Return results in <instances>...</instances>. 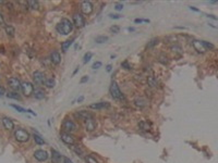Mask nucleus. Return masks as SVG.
Segmentation results:
<instances>
[{"label":"nucleus","instance_id":"79ce46f5","mask_svg":"<svg viewBox=\"0 0 218 163\" xmlns=\"http://www.w3.org/2000/svg\"><path fill=\"white\" fill-rule=\"evenodd\" d=\"M63 163H72L69 158H63Z\"/></svg>","mask_w":218,"mask_h":163},{"label":"nucleus","instance_id":"1a4fd4ad","mask_svg":"<svg viewBox=\"0 0 218 163\" xmlns=\"http://www.w3.org/2000/svg\"><path fill=\"white\" fill-rule=\"evenodd\" d=\"M62 127H63V130H66L67 133H71V132L75 130V128H76L75 124H74L71 120H68V118L63 121V123H62Z\"/></svg>","mask_w":218,"mask_h":163},{"label":"nucleus","instance_id":"9b49d317","mask_svg":"<svg viewBox=\"0 0 218 163\" xmlns=\"http://www.w3.org/2000/svg\"><path fill=\"white\" fill-rule=\"evenodd\" d=\"M60 137H61L62 141L64 143H67V145H70V146L74 145V138L69 134V133H61V134H60Z\"/></svg>","mask_w":218,"mask_h":163},{"label":"nucleus","instance_id":"423d86ee","mask_svg":"<svg viewBox=\"0 0 218 163\" xmlns=\"http://www.w3.org/2000/svg\"><path fill=\"white\" fill-rule=\"evenodd\" d=\"M8 84L13 90H17V91L21 89V85H22V83L20 82V79L17 77H10L8 79Z\"/></svg>","mask_w":218,"mask_h":163},{"label":"nucleus","instance_id":"393cba45","mask_svg":"<svg viewBox=\"0 0 218 163\" xmlns=\"http://www.w3.org/2000/svg\"><path fill=\"white\" fill-rule=\"evenodd\" d=\"M135 104L137 107H140V108H143V107H145L146 106V102H145V100L144 99H136L135 100Z\"/></svg>","mask_w":218,"mask_h":163},{"label":"nucleus","instance_id":"c03bdc74","mask_svg":"<svg viewBox=\"0 0 218 163\" xmlns=\"http://www.w3.org/2000/svg\"><path fill=\"white\" fill-rule=\"evenodd\" d=\"M88 81V77L87 76H85V77H83L82 79H81V83H85V82Z\"/></svg>","mask_w":218,"mask_h":163},{"label":"nucleus","instance_id":"4c0bfd02","mask_svg":"<svg viewBox=\"0 0 218 163\" xmlns=\"http://www.w3.org/2000/svg\"><path fill=\"white\" fill-rule=\"evenodd\" d=\"M140 127H142L143 130H148V127H149V126H148V125H146L144 122H141L140 123Z\"/></svg>","mask_w":218,"mask_h":163},{"label":"nucleus","instance_id":"2f4dec72","mask_svg":"<svg viewBox=\"0 0 218 163\" xmlns=\"http://www.w3.org/2000/svg\"><path fill=\"white\" fill-rule=\"evenodd\" d=\"M11 107H12L13 109H15L17 111H19V112H26V110L25 109H23L22 107L20 106H17V104H11Z\"/></svg>","mask_w":218,"mask_h":163},{"label":"nucleus","instance_id":"412c9836","mask_svg":"<svg viewBox=\"0 0 218 163\" xmlns=\"http://www.w3.org/2000/svg\"><path fill=\"white\" fill-rule=\"evenodd\" d=\"M147 83L151 87H156L157 86V79L154 77V76H149V77L147 78Z\"/></svg>","mask_w":218,"mask_h":163},{"label":"nucleus","instance_id":"bb28decb","mask_svg":"<svg viewBox=\"0 0 218 163\" xmlns=\"http://www.w3.org/2000/svg\"><path fill=\"white\" fill-rule=\"evenodd\" d=\"M45 85L48 87V88H51L55 86V79L54 78H49V79H46L45 81Z\"/></svg>","mask_w":218,"mask_h":163},{"label":"nucleus","instance_id":"20e7f679","mask_svg":"<svg viewBox=\"0 0 218 163\" xmlns=\"http://www.w3.org/2000/svg\"><path fill=\"white\" fill-rule=\"evenodd\" d=\"M21 90H22V93H23L24 96L29 97L32 94H34V86H33V84L29 83V82H24V83H22V85H21Z\"/></svg>","mask_w":218,"mask_h":163},{"label":"nucleus","instance_id":"0eeeda50","mask_svg":"<svg viewBox=\"0 0 218 163\" xmlns=\"http://www.w3.org/2000/svg\"><path fill=\"white\" fill-rule=\"evenodd\" d=\"M93 9H94L93 8V4L90 1H83L82 3H81V10L86 15H88V14H91L93 12Z\"/></svg>","mask_w":218,"mask_h":163},{"label":"nucleus","instance_id":"39448f33","mask_svg":"<svg viewBox=\"0 0 218 163\" xmlns=\"http://www.w3.org/2000/svg\"><path fill=\"white\" fill-rule=\"evenodd\" d=\"M34 158H35L37 161L43 162V161H46V160L48 159V153H47V151L39 149V150H36L34 152Z\"/></svg>","mask_w":218,"mask_h":163},{"label":"nucleus","instance_id":"de8ad7c7","mask_svg":"<svg viewBox=\"0 0 218 163\" xmlns=\"http://www.w3.org/2000/svg\"><path fill=\"white\" fill-rule=\"evenodd\" d=\"M107 71L109 72V71H111V65L109 64V65H107Z\"/></svg>","mask_w":218,"mask_h":163},{"label":"nucleus","instance_id":"9d476101","mask_svg":"<svg viewBox=\"0 0 218 163\" xmlns=\"http://www.w3.org/2000/svg\"><path fill=\"white\" fill-rule=\"evenodd\" d=\"M33 79L35 82V84H38V85H41V84H45V75L39 72V71H36L34 72L33 74Z\"/></svg>","mask_w":218,"mask_h":163},{"label":"nucleus","instance_id":"dca6fc26","mask_svg":"<svg viewBox=\"0 0 218 163\" xmlns=\"http://www.w3.org/2000/svg\"><path fill=\"white\" fill-rule=\"evenodd\" d=\"M2 124H4V128L8 130H12L14 128V123L12 122V120H10L9 118H2Z\"/></svg>","mask_w":218,"mask_h":163},{"label":"nucleus","instance_id":"a878e982","mask_svg":"<svg viewBox=\"0 0 218 163\" xmlns=\"http://www.w3.org/2000/svg\"><path fill=\"white\" fill-rule=\"evenodd\" d=\"M27 4H29V7H31V8L34 9V10H37V9L39 8V4H38L37 1H29Z\"/></svg>","mask_w":218,"mask_h":163},{"label":"nucleus","instance_id":"7ed1b4c3","mask_svg":"<svg viewBox=\"0 0 218 163\" xmlns=\"http://www.w3.org/2000/svg\"><path fill=\"white\" fill-rule=\"evenodd\" d=\"M110 94H111V97L114 99H117V100H121L123 98V95L121 93L120 90L119 86L117 85L116 82H112V84L110 86Z\"/></svg>","mask_w":218,"mask_h":163},{"label":"nucleus","instance_id":"58836bf2","mask_svg":"<svg viewBox=\"0 0 218 163\" xmlns=\"http://www.w3.org/2000/svg\"><path fill=\"white\" fill-rule=\"evenodd\" d=\"M109 16L111 19H121V15H119V14H109Z\"/></svg>","mask_w":218,"mask_h":163},{"label":"nucleus","instance_id":"6e6552de","mask_svg":"<svg viewBox=\"0 0 218 163\" xmlns=\"http://www.w3.org/2000/svg\"><path fill=\"white\" fill-rule=\"evenodd\" d=\"M73 24L76 26V27H83L85 25V20L83 17L82 14L80 13H76L73 15Z\"/></svg>","mask_w":218,"mask_h":163},{"label":"nucleus","instance_id":"f3484780","mask_svg":"<svg viewBox=\"0 0 218 163\" xmlns=\"http://www.w3.org/2000/svg\"><path fill=\"white\" fill-rule=\"evenodd\" d=\"M61 155L56 150H51V160H53V163H60L61 161Z\"/></svg>","mask_w":218,"mask_h":163},{"label":"nucleus","instance_id":"c9c22d12","mask_svg":"<svg viewBox=\"0 0 218 163\" xmlns=\"http://www.w3.org/2000/svg\"><path fill=\"white\" fill-rule=\"evenodd\" d=\"M121 66H123V68H125L127 70H130V69H131V66H130V64H129V63H128L127 61L122 62V63H121Z\"/></svg>","mask_w":218,"mask_h":163},{"label":"nucleus","instance_id":"5701e85b","mask_svg":"<svg viewBox=\"0 0 218 163\" xmlns=\"http://www.w3.org/2000/svg\"><path fill=\"white\" fill-rule=\"evenodd\" d=\"M107 40H108L107 36H97L96 39H95V41H96L97 44H103V42H106Z\"/></svg>","mask_w":218,"mask_h":163},{"label":"nucleus","instance_id":"c756f323","mask_svg":"<svg viewBox=\"0 0 218 163\" xmlns=\"http://www.w3.org/2000/svg\"><path fill=\"white\" fill-rule=\"evenodd\" d=\"M202 44H203V46H204V48L205 49H213L214 48V45L210 44V42H207V41H202Z\"/></svg>","mask_w":218,"mask_h":163},{"label":"nucleus","instance_id":"a18cd8bd","mask_svg":"<svg viewBox=\"0 0 218 163\" xmlns=\"http://www.w3.org/2000/svg\"><path fill=\"white\" fill-rule=\"evenodd\" d=\"M190 9H191V10H193V11H196V12H198V11H200V10H198V9H196V8H193V7H190Z\"/></svg>","mask_w":218,"mask_h":163},{"label":"nucleus","instance_id":"b1692460","mask_svg":"<svg viewBox=\"0 0 218 163\" xmlns=\"http://www.w3.org/2000/svg\"><path fill=\"white\" fill-rule=\"evenodd\" d=\"M34 96H35V98H36V99H38V100L44 99V97H45V95H44V93H43L41 90H36V91L34 93Z\"/></svg>","mask_w":218,"mask_h":163},{"label":"nucleus","instance_id":"49530a36","mask_svg":"<svg viewBox=\"0 0 218 163\" xmlns=\"http://www.w3.org/2000/svg\"><path fill=\"white\" fill-rule=\"evenodd\" d=\"M83 99H84V97H83V96H81V97H80V98L78 99V102H81V101L83 100Z\"/></svg>","mask_w":218,"mask_h":163},{"label":"nucleus","instance_id":"4be33fe9","mask_svg":"<svg viewBox=\"0 0 218 163\" xmlns=\"http://www.w3.org/2000/svg\"><path fill=\"white\" fill-rule=\"evenodd\" d=\"M33 138L34 140H35V143H37V145H44L45 143V141H44V139L41 138L39 135H37V134H34L33 135Z\"/></svg>","mask_w":218,"mask_h":163},{"label":"nucleus","instance_id":"09e8293b","mask_svg":"<svg viewBox=\"0 0 218 163\" xmlns=\"http://www.w3.org/2000/svg\"><path fill=\"white\" fill-rule=\"evenodd\" d=\"M0 93H4V88H0Z\"/></svg>","mask_w":218,"mask_h":163},{"label":"nucleus","instance_id":"72a5a7b5","mask_svg":"<svg viewBox=\"0 0 218 163\" xmlns=\"http://www.w3.org/2000/svg\"><path fill=\"white\" fill-rule=\"evenodd\" d=\"M119 31H120V27L118 26V25H114V26H111L110 27V32L115 33V34L119 33Z\"/></svg>","mask_w":218,"mask_h":163},{"label":"nucleus","instance_id":"473e14b6","mask_svg":"<svg viewBox=\"0 0 218 163\" xmlns=\"http://www.w3.org/2000/svg\"><path fill=\"white\" fill-rule=\"evenodd\" d=\"M86 162L87 163H98V162H97V160L94 159L92 155H87V157H86Z\"/></svg>","mask_w":218,"mask_h":163},{"label":"nucleus","instance_id":"f03ea898","mask_svg":"<svg viewBox=\"0 0 218 163\" xmlns=\"http://www.w3.org/2000/svg\"><path fill=\"white\" fill-rule=\"evenodd\" d=\"M14 137H15V139H17L18 141L25 143V141H27L29 139V133L26 132L25 130H23V128H18L14 132Z\"/></svg>","mask_w":218,"mask_h":163},{"label":"nucleus","instance_id":"f704fd0d","mask_svg":"<svg viewBox=\"0 0 218 163\" xmlns=\"http://www.w3.org/2000/svg\"><path fill=\"white\" fill-rule=\"evenodd\" d=\"M100 66H102V62H99V61L98 62H95L94 64H93V69H94V70L99 69Z\"/></svg>","mask_w":218,"mask_h":163},{"label":"nucleus","instance_id":"cd10ccee","mask_svg":"<svg viewBox=\"0 0 218 163\" xmlns=\"http://www.w3.org/2000/svg\"><path fill=\"white\" fill-rule=\"evenodd\" d=\"M7 97L12 98V99H17V100H19L21 98L20 95L18 94V93H14V91H13V93H8V94H7Z\"/></svg>","mask_w":218,"mask_h":163},{"label":"nucleus","instance_id":"37998d69","mask_svg":"<svg viewBox=\"0 0 218 163\" xmlns=\"http://www.w3.org/2000/svg\"><path fill=\"white\" fill-rule=\"evenodd\" d=\"M4 16H2V14L0 13V25L1 24H4Z\"/></svg>","mask_w":218,"mask_h":163},{"label":"nucleus","instance_id":"f257e3e1","mask_svg":"<svg viewBox=\"0 0 218 163\" xmlns=\"http://www.w3.org/2000/svg\"><path fill=\"white\" fill-rule=\"evenodd\" d=\"M73 29V24L68 19H62L61 22L57 25V31L59 34L62 35H69Z\"/></svg>","mask_w":218,"mask_h":163},{"label":"nucleus","instance_id":"c85d7f7f","mask_svg":"<svg viewBox=\"0 0 218 163\" xmlns=\"http://www.w3.org/2000/svg\"><path fill=\"white\" fill-rule=\"evenodd\" d=\"M158 41H159V40H158L157 38H153L152 40H151V41H149V42L147 44V48H153L154 46L158 44Z\"/></svg>","mask_w":218,"mask_h":163},{"label":"nucleus","instance_id":"a19ab883","mask_svg":"<svg viewBox=\"0 0 218 163\" xmlns=\"http://www.w3.org/2000/svg\"><path fill=\"white\" fill-rule=\"evenodd\" d=\"M74 150H75V152H76V153H80V155H82V150H81L80 148H74Z\"/></svg>","mask_w":218,"mask_h":163},{"label":"nucleus","instance_id":"2eb2a0df","mask_svg":"<svg viewBox=\"0 0 218 163\" xmlns=\"http://www.w3.org/2000/svg\"><path fill=\"white\" fill-rule=\"evenodd\" d=\"M50 60H51V62H53L54 64L58 65L61 62V56H60V53L58 52V51H53L51 54H50Z\"/></svg>","mask_w":218,"mask_h":163},{"label":"nucleus","instance_id":"a211bd4d","mask_svg":"<svg viewBox=\"0 0 218 163\" xmlns=\"http://www.w3.org/2000/svg\"><path fill=\"white\" fill-rule=\"evenodd\" d=\"M75 115H76V116H79L80 118H82V120H84V121H85V120H87V118H93V115H92L91 113H88L87 111H83V110H82V111H79V112H78L76 114H75Z\"/></svg>","mask_w":218,"mask_h":163},{"label":"nucleus","instance_id":"4468645a","mask_svg":"<svg viewBox=\"0 0 218 163\" xmlns=\"http://www.w3.org/2000/svg\"><path fill=\"white\" fill-rule=\"evenodd\" d=\"M90 108H91V109H94V110H102V109L109 108V103H108V102H96V103L91 104Z\"/></svg>","mask_w":218,"mask_h":163},{"label":"nucleus","instance_id":"7c9ffc66","mask_svg":"<svg viewBox=\"0 0 218 163\" xmlns=\"http://www.w3.org/2000/svg\"><path fill=\"white\" fill-rule=\"evenodd\" d=\"M92 57H93V53H92V52H87L86 54L84 56V63H87V62H88L92 59Z\"/></svg>","mask_w":218,"mask_h":163},{"label":"nucleus","instance_id":"ea45409f","mask_svg":"<svg viewBox=\"0 0 218 163\" xmlns=\"http://www.w3.org/2000/svg\"><path fill=\"white\" fill-rule=\"evenodd\" d=\"M134 22L135 23H142V22H149L148 20H142V19H136V20H134Z\"/></svg>","mask_w":218,"mask_h":163},{"label":"nucleus","instance_id":"6ab92c4d","mask_svg":"<svg viewBox=\"0 0 218 163\" xmlns=\"http://www.w3.org/2000/svg\"><path fill=\"white\" fill-rule=\"evenodd\" d=\"M73 41L74 39H70V40H66V41H63L61 44V49H62V51H64L66 52L68 49L70 48V46L73 44Z\"/></svg>","mask_w":218,"mask_h":163},{"label":"nucleus","instance_id":"ddd939ff","mask_svg":"<svg viewBox=\"0 0 218 163\" xmlns=\"http://www.w3.org/2000/svg\"><path fill=\"white\" fill-rule=\"evenodd\" d=\"M192 46H193L194 50H196V51L200 53H204L206 51V49L204 48L202 41H200V40H193L192 41Z\"/></svg>","mask_w":218,"mask_h":163},{"label":"nucleus","instance_id":"aec40b11","mask_svg":"<svg viewBox=\"0 0 218 163\" xmlns=\"http://www.w3.org/2000/svg\"><path fill=\"white\" fill-rule=\"evenodd\" d=\"M4 29H6V33H7L8 36H10V37L14 36V34H15V29H14L13 26H11V25H6Z\"/></svg>","mask_w":218,"mask_h":163},{"label":"nucleus","instance_id":"f8f14e48","mask_svg":"<svg viewBox=\"0 0 218 163\" xmlns=\"http://www.w3.org/2000/svg\"><path fill=\"white\" fill-rule=\"evenodd\" d=\"M96 128V123H95V120L93 118H87L85 120V130L87 132H93V130Z\"/></svg>","mask_w":218,"mask_h":163},{"label":"nucleus","instance_id":"e433bc0d","mask_svg":"<svg viewBox=\"0 0 218 163\" xmlns=\"http://www.w3.org/2000/svg\"><path fill=\"white\" fill-rule=\"evenodd\" d=\"M115 9H116V10H118V11H120V10H122V9H123V4L117 3V4H116Z\"/></svg>","mask_w":218,"mask_h":163}]
</instances>
